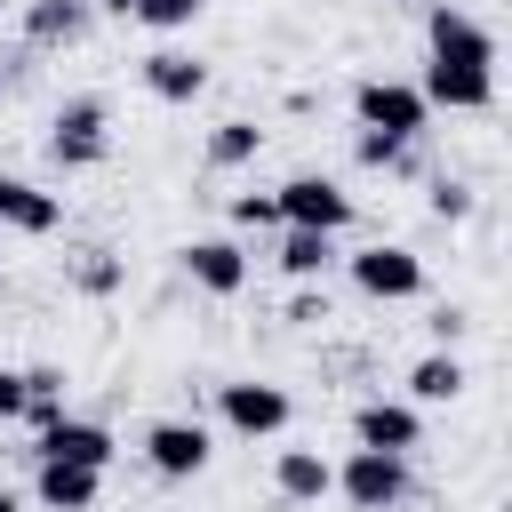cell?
Instances as JSON below:
<instances>
[{
	"label": "cell",
	"instance_id": "cell-10",
	"mask_svg": "<svg viewBox=\"0 0 512 512\" xmlns=\"http://www.w3.org/2000/svg\"><path fill=\"white\" fill-rule=\"evenodd\" d=\"M184 272H192V288H208V296H240V288H248V256H240L232 240H192V248H184Z\"/></svg>",
	"mask_w": 512,
	"mask_h": 512
},
{
	"label": "cell",
	"instance_id": "cell-23",
	"mask_svg": "<svg viewBox=\"0 0 512 512\" xmlns=\"http://www.w3.org/2000/svg\"><path fill=\"white\" fill-rule=\"evenodd\" d=\"M112 280H120V264H112V256H80V288H88V296H104Z\"/></svg>",
	"mask_w": 512,
	"mask_h": 512
},
{
	"label": "cell",
	"instance_id": "cell-9",
	"mask_svg": "<svg viewBox=\"0 0 512 512\" xmlns=\"http://www.w3.org/2000/svg\"><path fill=\"white\" fill-rule=\"evenodd\" d=\"M416 432H424V424H416L408 400H368V408L352 416V440H360V448H384V456H408Z\"/></svg>",
	"mask_w": 512,
	"mask_h": 512
},
{
	"label": "cell",
	"instance_id": "cell-16",
	"mask_svg": "<svg viewBox=\"0 0 512 512\" xmlns=\"http://www.w3.org/2000/svg\"><path fill=\"white\" fill-rule=\"evenodd\" d=\"M336 264V232H304V224H288V240H280V272L288 280H312V272H328Z\"/></svg>",
	"mask_w": 512,
	"mask_h": 512
},
{
	"label": "cell",
	"instance_id": "cell-15",
	"mask_svg": "<svg viewBox=\"0 0 512 512\" xmlns=\"http://www.w3.org/2000/svg\"><path fill=\"white\" fill-rule=\"evenodd\" d=\"M272 488H280L288 504H320V496L336 488V472L320 464V448H280V464H272Z\"/></svg>",
	"mask_w": 512,
	"mask_h": 512
},
{
	"label": "cell",
	"instance_id": "cell-7",
	"mask_svg": "<svg viewBox=\"0 0 512 512\" xmlns=\"http://www.w3.org/2000/svg\"><path fill=\"white\" fill-rule=\"evenodd\" d=\"M144 464H152L160 480H192V472L208 464V424H184V416L152 424V432H144Z\"/></svg>",
	"mask_w": 512,
	"mask_h": 512
},
{
	"label": "cell",
	"instance_id": "cell-26",
	"mask_svg": "<svg viewBox=\"0 0 512 512\" xmlns=\"http://www.w3.org/2000/svg\"><path fill=\"white\" fill-rule=\"evenodd\" d=\"M0 512H16V496H8V488H0Z\"/></svg>",
	"mask_w": 512,
	"mask_h": 512
},
{
	"label": "cell",
	"instance_id": "cell-20",
	"mask_svg": "<svg viewBox=\"0 0 512 512\" xmlns=\"http://www.w3.org/2000/svg\"><path fill=\"white\" fill-rule=\"evenodd\" d=\"M200 8H208V0H120V16H136V24H152V32H184Z\"/></svg>",
	"mask_w": 512,
	"mask_h": 512
},
{
	"label": "cell",
	"instance_id": "cell-5",
	"mask_svg": "<svg viewBox=\"0 0 512 512\" xmlns=\"http://www.w3.org/2000/svg\"><path fill=\"white\" fill-rule=\"evenodd\" d=\"M352 280H360V296H376V304H408V296H424V264H416V248H360L352 256Z\"/></svg>",
	"mask_w": 512,
	"mask_h": 512
},
{
	"label": "cell",
	"instance_id": "cell-8",
	"mask_svg": "<svg viewBox=\"0 0 512 512\" xmlns=\"http://www.w3.org/2000/svg\"><path fill=\"white\" fill-rule=\"evenodd\" d=\"M224 424L240 440H272L288 424V392L280 384H224Z\"/></svg>",
	"mask_w": 512,
	"mask_h": 512
},
{
	"label": "cell",
	"instance_id": "cell-22",
	"mask_svg": "<svg viewBox=\"0 0 512 512\" xmlns=\"http://www.w3.org/2000/svg\"><path fill=\"white\" fill-rule=\"evenodd\" d=\"M232 224H248V232H256V224H280L272 192H240V200H232Z\"/></svg>",
	"mask_w": 512,
	"mask_h": 512
},
{
	"label": "cell",
	"instance_id": "cell-25",
	"mask_svg": "<svg viewBox=\"0 0 512 512\" xmlns=\"http://www.w3.org/2000/svg\"><path fill=\"white\" fill-rule=\"evenodd\" d=\"M8 416H24V376H16V368H0V424H8Z\"/></svg>",
	"mask_w": 512,
	"mask_h": 512
},
{
	"label": "cell",
	"instance_id": "cell-17",
	"mask_svg": "<svg viewBox=\"0 0 512 512\" xmlns=\"http://www.w3.org/2000/svg\"><path fill=\"white\" fill-rule=\"evenodd\" d=\"M408 392H416L424 408L456 400V392H464V360H456V352H432V360H416V368H408Z\"/></svg>",
	"mask_w": 512,
	"mask_h": 512
},
{
	"label": "cell",
	"instance_id": "cell-11",
	"mask_svg": "<svg viewBox=\"0 0 512 512\" xmlns=\"http://www.w3.org/2000/svg\"><path fill=\"white\" fill-rule=\"evenodd\" d=\"M32 456H64V464H96V472H104V464H112V432L88 424V416H56Z\"/></svg>",
	"mask_w": 512,
	"mask_h": 512
},
{
	"label": "cell",
	"instance_id": "cell-24",
	"mask_svg": "<svg viewBox=\"0 0 512 512\" xmlns=\"http://www.w3.org/2000/svg\"><path fill=\"white\" fill-rule=\"evenodd\" d=\"M360 160H368V168H392V160H400V144H392V136H376V128H360Z\"/></svg>",
	"mask_w": 512,
	"mask_h": 512
},
{
	"label": "cell",
	"instance_id": "cell-27",
	"mask_svg": "<svg viewBox=\"0 0 512 512\" xmlns=\"http://www.w3.org/2000/svg\"><path fill=\"white\" fill-rule=\"evenodd\" d=\"M0 8H8V0H0Z\"/></svg>",
	"mask_w": 512,
	"mask_h": 512
},
{
	"label": "cell",
	"instance_id": "cell-14",
	"mask_svg": "<svg viewBox=\"0 0 512 512\" xmlns=\"http://www.w3.org/2000/svg\"><path fill=\"white\" fill-rule=\"evenodd\" d=\"M96 488H104V472H96V464L40 456V504H48V512H88V504H96Z\"/></svg>",
	"mask_w": 512,
	"mask_h": 512
},
{
	"label": "cell",
	"instance_id": "cell-2",
	"mask_svg": "<svg viewBox=\"0 0 512 512\" xmlns=\"http://www.w3.org/2000/svg\"><path fill=\"white\" fill-rule=\"evenodd\" d=\"M352 112H360V128L408 144V136H424V112H432V104H424V88H408V80H360Z\"/></svg>",
	"mask_w": 512,
	"mask_h": 512
},
{
	"label": "cell",
	"instance_id": "cell-18",
	"mask_svg": "<svg viewBox=\"0 0 512 512\" xmlns=\"http://www.w3.org/2000/svg\"><path fill=\"white\" fill-rule=\"evenodd\" d=\"M80 24H88V0H32L24 8V32L48 48V40H80Z\"/></svg>",
	"mask_w": 512,
	"mask_h": 512
},
{
	"label": "cell",
	"instance_id": "cell-12",
	"mask_svg": "<svg viewBox=\"0 0 512 512\" xmlns=\"http://www.w3.org/2000/svg\"><path fill=\"white\" fill-rule=\"evenodd\" d=\"M0 224L40 240V232H56V224H64V200H56V192H40V184H24V176H0Z\"/></svg>",
	"mask_w": 512,
	"mask_h": 512
},
{
	"label": "cell",
	"instance_id": "cell-3",
	"mask_svg": "<svg viewBox=\"0 0 512 512\" xmlns=\"http://www.w3.org/2000/svg\"><path fill=\"white\" fill-rule=\"evenodd\" d=\"M272 208H280V224H304V232H344L352 224V192L336 176H288L272 192Z\"/></svg>",
	"mask_w": 512,
	"mask_h": 512
},
{
	"label": "cell",
	"instance_id": "cell-21",
	"mask_svg": "<svg viewBox=\"0 0 512 512\" xmlns=\"http://www.w3.org/2000/svg\"><path fill=\"white\" fill-rule=\"evenodd\" d=\"M432 216H440V224H456V216H472V192L440 176V184H432Z\"/></svg>",
	"mask_w": 512,
	"mask_h": 512
},
{
	"label": "cell",
	"instance_id": "cell-19",
	"mask_svg": "<svg viewBox=\"0 0 512 512\" xmlns=\"http://www.w3.org/2000/svg\"><path fill=\"white\" fill-rule=\"evenodd\" d=\"M256 144H264V128H256V120H216L208 160H216V168H248V160H256Z\"/></svg>",
	"mask_w": 512,
	"mask_h": 512
},
{
	"label": "cell",
	"instance_id": "cell-1",
	"mask_svg": "<svg viewBox=\"0 0 512 512\" xmlns=\"http://www.w3.org/2000/svg\"><path fill=\"white\" fill-rule=\"evenodd\" d=\"M424 104H448V112H488V104H496V40H488L464 8H432Z\"/></svg>",
	"mask_w": 512,
	"mask_h": 512
},
{
	"label": "cell",
	"instance_id": "cell-13",
	"mask_svg": "<svg viewBox=\"0 0 512 512\" xmlns=\"http://www.w3.org/2000/svg\"><path fill=\"white\" fill-rule=\"evenodd\" d=\"M144 88H152L160 104H192V96L208 88V64L184 56V48H152V56H144Z\"/></svg>",
	"mask_w": 512,
	"mask_h": 512
},
{
	"label": "cell",
	"instance_id": "cell-6",
	"mask_svg": "<svg viewBox=\"0 0 512 512\" xmlns=\"http://www.w3.org/2000/svg\"><path fill=\"white\" fill-rule=\"evenodd\" d=\"M48 152H56V168H96V160L112 152V136H104V104H96V96H72V104L56 112Z\"/></svg>",
	"mask_w": 512,
	"mask_h": 512
},
{
	"label": "cell",
	"instance_id": "cell-4",
	"mask_svg": "<svg viewBox=\"0 0 512 512\" xmlns=\"http://www.w3.org/2000/svg\"><path fill=\"white\" fill-rule=\"evenodd\" d=\"M336 488L360 504V512H392L408 496V456H384V448H352V464L336 472Z\"/></svg>",
	"mask_w": 512,
	"mask_h": 512
}]
</instances>
